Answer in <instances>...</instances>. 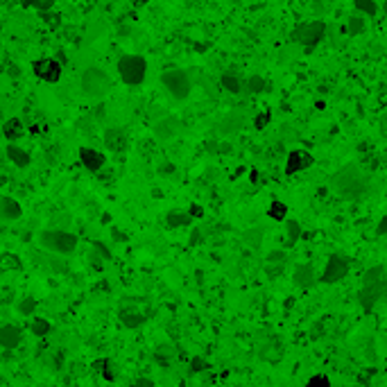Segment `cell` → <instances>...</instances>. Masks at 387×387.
I'll return each instance as SVG.
<instances>
[{
  "mask_svg": "<svg viewBox=\"0 0 387 387\" xmlns=\"http://www.w3.org/2000/svg\"><path fill=\"white\" fill-rule=\"evenodd\" d=\"M331 188L344 199H358L367 193V179L355 163H347L331 177Z\"/></svg>",
  "mask_w": 387,
  "mask_h": 387,
  "instance_id": "cell-1",
  "label": "cell"
},
{
  "mask_svg": "<svg viewBox=\"0 0 387 387\" xmlns=\"http://www.w3.org/2000/svg\"><path fill=\"white\" fill-rule=\"evenodd\" d=\"M77 236L70 231L61 229H46L39 233V245L50 254H59V256H68L77 249Z\"/></svg>",
  "mask_w": 387,
  "mask_h": 387,
  "instance_id": "cell-2",
  "label": "cell"
},
{
  "mask_svg": "<svg viewBox=\"0 0 387 387\" xmlns=\"http://www.w3.org/2000/svg\"><path fill=\"white\" fill-rule=\"evenodd\" d=\"M326 36V23L324 20H310V23H299L292 27L290 32V41H295L299 46L306 48V53H310L315 46H319Z\"/></svg>",
  "mask_w": 387,
  "mask_h": 387,
  "instance_id": "cell-3",
  "label": "cell"
},
{
  "mask_svg": "<svg viewBox=\"0 0 387 387\" xmlns=\"http://www.w3.org/2000/svg\"><path fill=\"white\" fill-rule=\"evenodd\" d=\"M79 86L88 98H105L106 93L111 91V77L106 75V70L98 68V66H88L79 77Z\"/></svg>",
  "mask_w": 387,
  "mask_h": 387,
  "instance_id": "cell-4",
  "label": "cell"
},
{
  "mask_svg": "<svg viewBox=\"0 0 387 387\" xmlns=\"http://www.w3.org/2000/svg\"><path fill=\"white\" fill-rule=\"evenodd\" d=\"M118 75L123 79V84L141 86L147 77V61L141 54H125L118 59Z\"/></svg>",
  "mask_w": 387,
  "mask_h": 387,
  "instance_id": "cell-5",
  "label": "cell"
},
{
  "mask_svg": "<svg viewBox=\"0 0 387 387\" xmlns=\"http://www.w3.org/2000/svg\"><path fill=\"white\" fill-rule=\"evenodd\" d=\"M161 84L168 91V95L175 100H186L193 91V79L191 75L181 68H170V70H163L161 75Z\"/></svg>",
  "mask_w": 387,
  "mask_h": 387,
  "instance_id": "cell-6",
  "label": "cell"
},
{
  "mask_svg": "<svg viewBox=\"0 0 387 387\" xmlns=\"http://www.w3.org/2000/svg\"><path fill=\"white\" fill-rule=\"evenodd\" d=\"M383 297H387V279H383L378 283H371V285H362L360 292H358V301H360L365 313H371Z\"/></svg>",
  "mask_w": 387,
  "mask_h": 387,
  "instance_id": "cell-7",
  "label": "cell"
},
{
  "mask_svg": "<svg viewBox=\"0 0 387 387\" xmlns=\"http://www.w3.org/2000/svg\"><path fill=\"white\" fill-rule=\"evenodd\" d=\"M349 269H351L349 258L340 256V254H333V256L326 261V267H324L319 281H322V283H337V281H342V279L349 274Z\"/></svg>",
  "mask_w": 387,
  "mask_h": 387,
  "instance_id": "cell-8",
  "label": "cell"
},
{
  "mask_svg": "<svg viewBox=\"0 0 387 387\" xmlns=\"http://www.w3.org/2000/svg\"><path fill=\"white\" fill-rule=\"evenodd\" d=\"M32 70L39 79H43V82H48V84H54V82H59L64 68H61L59 59H54V57H43V59L34 61Z\"/></svg>",
  "mask_w": 387,
  "mask_h": 387,
  "instance_id": "cell-9",
  "label": "cell"
},
{
  "mask_svg": "<svg viewBox=\"0 0 387 387\" xmlns=\"http://www.w3.org/2000/svg\"><path fill=\"white\" fill-rule=\"evenodd\" d=\"M313 163H315V157H313L310 152H306V150H292L288 154V158H285V175H288V177H292V175H297V172L308 170Z\"/></svg>",
  "mask_w": 387,
  "mask_h": 387,
  "instance_id": "cell-10",
  "label": "cell"
},
{
  "mask_svg": "<svg viewBox=\"0 0 387 387\" xmlns=\"http://www.w3.org/2000/svg\"><path fill=\"white\" fill-rule=\"evenodd\" d=\"M179 129H181V123H179L175 116H163L161 120H157L154 123V138L157 141H170V138H175L179 134Z\"/></svg>",
  "mask_w": 387,
  "mask_h": 387,
  "instance_id": "cell-11",
  "label": "cell"
},
{
  "mask_svg": "<svg viewBox=\"0 0 387 387\" xmlns=\"http://www.w3.org/2000/svg\"><path fill=\"white\" fill-rule=\"evenodd\" d=\"M79 161L88 172H100L106 163V157L93 147H79Z\"/></svg>",
  "mask_w": 387,
  "mask_h": 387,
  "instance_id": "cell-12",
  "label": "cell"
},
{
  "mask_svg": "<svg viewBox=\"0 0 387 387\" xmlns=\"http://www.w3.org/2000/svg\"><path fill=\"white\" fill-rule=\"evenodd\" d=\"M23 217V206L18 199H14L9 195H0V220L5 222H16Z\"/></svg>",
  "mask_w": 387,
  "mask_h": 387,
  "instance_id": "cell-13",
  "label": "cell"
},
{
  "mask_svg": "<svg viewBox=\"0 0 387 387\" xmlns=\"http://www.w3.org/2000/svg\"><path fill=\"white\" fill-rule=\"evenodd\" d=\"M105 145L109 152H116V154H120V152L127 150V131L120 129V127H109V129L105 131Z\"/></svg>",
  "mask_w": 387,
  "mask_h": 387,
  "instance_id": "cell-14",
  "label": "cell"
},
{
  "mask_svg": "<svg viewBox=\"0 0 387 387\" xmlns=\"http://www.w3.org/2000/svg\"><path fill=\"white\" fill-rule=\"evenodd\" d=\"M20 340H23V331L16 324H2L0 326V347L2 349L12 351L20 344Z\"/></svg>",
  "mask_w": 387,
  "mask_h": 387,
  "instance_id": "cell-15",
  "label": "cell"
},
{
  "mask_svg": "<svg viewBox=\"0 0 387 387\" xmlns=\"http://www.w3.org/2000/svg\"><path fill=\"white\" fill-rule=\"evenodd\" d=\"M295 283L299 285V288H303V290L313 288V285L317 283L315 267H313L310 263H301V265H297V269H295Z\"/></svg>",
  "mask_w": 387,
  "mask_h": 387,
  "instance_id": "cell-16",
  "label": "cell"
},
{
  "mask_svg": "<svg viewBox=\"0 0 387 387\" xmlns=\"http://www.w3.org/2000/svg\"><path fill=\"white\" fill-rule=\"evenodd\" d=\"M245 123H247V118H245L243 111H229L222 118L217 129H220V134H238L245 127Z\"/></svg>",
  "mask_w": 387,
  "mask_h": 387,
  "instance_id": "cell-17",
  "label": "cell"
},
{
  "mask_svg": "<svg viewBox=\"0 0 387 387\" xmlns=\"http://www.w3.org/2000/svg\"><path fill=\"white\" fill-rule=\"evenodd\" d=\"M118 319L123 322L125 328H138V326H143L145 324V315L136 308V306H125V308H120Z\"/></svg>",
  "mask_w": 387,
  "mask_h": 387,
  "instance_id": "cell-18",
  "label": "cell"
},
{
  "mask_svg": "<svg viewBox=\"0 0 387 387\" xmlns=\"http://www.w3.org/2000/svg\"><path fill=\"white\" fill-rule=\"evenodd\" d=\"M267 265H265V272H267L269 276H279L283 272V265H285V261H288V256H285V251L283 249H272L267 254Z\"/></svg>",
  "mask_w": 387,
  "mask_h": 387,
  "instance_id": "cell-19",
  "label": "cell"
},
{
  "mask_svg": "<svg viewBox=\"0 0 387 387\" xmlns=\"http://www.w3.org/2000/svg\"><path fill=\"white\" fill-rule=\"evenodd\" d=\"M220 84H222L224 91L233 93V95L245 93V79L240 77V75H236V72H224L222 77H220Z\"/></svg>",
  "mask_w": 387,
  "mask_h": 387,
  "instance_id": "cell-20",
  "label": "cell"
},
{
  "mask_svg": "<svg viewBox=\"0 0 387 387\" xmlns=\"http://www.w3.org/2000/svg\"><path fill=\"white\" fill-rule=\"evenodd\" d=\"M5 152H7V158H9V161H12L16 168H27V165H30V161H32V158H30V154H27L23 147H18L16 143H9Z\"/></svg>",
  "mask_w": 387,
  "mask_h": 387,
  "instance_id": "cell-21",
  "label": "cell"
},
{
  "mask_svg": "<svg viewBox=\"0 0 387 387\" xmlns=\"http://www.w3.org/2000/svg\"><path fill=\"white\" fill-rule=\"evenodd\" d=\"M165 224L170 227V229H181V227H191L193 224V217L188 211H170L168 215H165Z\"/></svg>",
  "mask_w": 387,
  "mask_h": 387,
  "instance_id": "cell-22",
  "label": "cell"
},
{
  "mask_svg": "<svg viewBox=\"0 0 387 387\" xmlns=\"http://www.w3.org/2000/svg\"><path fill=\"white\" fill-rule=\"evenodd\" d=\"M23 134H25V125H23V120L20 118H9L5 125H2V136H5L9 143L18 141Z\"/></svg>",
  "mask_w": 387,
  "mask_h": 387,
  "instance_id": "cell-23",
  "label": "cell"
},
{
  "mask_svg": "<svg viewBox=\"0 0 387 387\" xmlns=\"http://www.w3.org/2000/svg\"><path fill=\"white\" fill-rule=\"evenodd\" d=\"M344 30H347V34H351V36H360V34H365V30H367V18H365L362 14H353V16H349Z\"/></svg>",
  "mask_w": 387,
  "mask_h": 387,
  "instance_id": "cell-24",
  "label": "cell"
},
{
  "mask_svg": "<svg viewBox=\"0 0 387 387\" xmlns=\"http://www.w3.org/2000/svg\"><path fill=\"white\" fill-rule=\"evenodd\" d=\"M353 9L355 14H362V16H369V18L378 16V2L376 0H353Z\"/></svg>",
  "mask_w": 387,
  "mask_h": 387,
  "instance_id": "cell-25",
  "label": "cell"
},
{
  "mask_svg": "<svg viewBox=\"0 0 387 387\" xmlns=\"http://www.w3.org/2000/svg\"><path fill=\"white\" fill-rule=\"evenodd\" d=\"M265 86H267V82H265V77H261V75H249V77L245 79V93H249V95L263 93Z\"/></svg>",
  "mask_w": 387,
  "mask_h": 387,
  "instance_id": "cell-26",
  "label": "cell"
},
{
  "mask_svg": "<svg viewBox=\"0 0 387 387\" xmlns=\"http://www.w3.org/2000/svg\"><path fill=\"white\" fill-rule=\"evenodd\" d=\"M30 331H32L36 337H46V335L53 331V324L48 322L46 317H34L32 324H30Z\"/></svg>",
  "mask_w": 387,
  "mask_h": 387,
  "instance_id": "cell-27",
  "label": "cell"
},
{
  "mask_svg": "<svg viewBox=\"0 0 387 387\" xmlns=\"http://www.w3.org/2000/svg\"><path fill=\"white\" fill-rule=\"evenodd\" d=\"M383 279H385V267L383 265H374V267H369L362 274V285H371V283H378Z\"/></svg>",
  "mask_w": 387,
  "mask_h": 387,
  "instance_id": "cell-28",
  "label": "cell"
},
{
  "mask_svg": "<svg viewBox=\"0 0 387 387\" xmlns=\"http://www.w3.org/2000/svg\"><path fill=\"white\" fill-rule=\"evenodd\" d=\"M285 233H288V247H292V245H297V240L301 238V224L297 222V220H288L285 222Z\"/></svg>",
  "mask_w": 387,
  "mask_h": 387,
  "instance_id": "cell-29",
  "label": "cell"
},
{
  "mask_svg": "<svg viewBox=\"0 0 387 387\" xmlns=\"http://www.w3.org/2000/svg\"><path fill=\"white\" fill-rule=\"evenodd\" d=\"M16 310H18V315H23V317H32L34 310H36V299H34V297H23V299L16 303Z\"/></svg>",
  "mask_w": 387,
  "mask_h": 387,
  "instance_id": "cell-30",
  "label": "cell"
},
{
  "mask_svg": "<svg viewBox=\"0 0 387 387\" xmlns=\"http://www.w3.org/2000/svg\"><path fill=\"white\" fill-rule=\"evenodd\" d=\"M5 269H20V258L9 251H2L0 254V272H5Z\"/></svg>",
  "mask_w": 387,
  "mask_h": 387,
  "instance_id": "cell-31",
  "label": "cell"
},
{
  "mask_svg": "<svg viewBox=\"0 0 387 387\" xmlns=\"http://www.w3.org/2000/svg\"><path fill=\"white\" fill-rule=\"evenodd\" d=\"M267 215L272 217V220H276V222H283L285 215H288V206L283 202H272L267 209Z\"/></svg>",
  "mask_w": 387,
  "mask_h": 387,
  "instance_id": "cell-32",
  "label": "cell"
},
{
  "mask_svg": "<svg viewBox=\"0 0 387 387\" xmlns=\"http://www.w3.org/2000/svg\"><path fill=\"white\" fill-rule=\"evenodd\" d=\"M172 355H175V349H172L170 344H158L157 347V360L161 362V365H168Z\"/></svg>",
  "mask_w": 387,
  "mask_h": 387,
  "instance_id": "cell-33",
  "label": "cell"
},
{
  "mask_svg": "<svg viewBox=\"0 0 387 387\" xmlns=\"http://www.w3.org/2000/svg\"><path fill=\"white\" fill-rule=\"evenodd\" d=\"M243 240L249 247H258V243L263 240V229H249V231H245L243 233Z\"/></svg>",
  "mask_w": 387,
  "mask_h": 387,
  "instance_id": "cell-34",
  "label": "cell"
},
{
  "mask_svg": "<svg viewBox=\"0 0 387 387\" xmlns=\"http://www.w3.org/2000/svg\"><path fill=\"white\" fill-rule=\"evenodd\" d=\"M100 374H102V378H105V381H109V383H113L116 381V367H113V362L111 360H105L102 362V369H100Z\"/></svg>",
  "mask_w": 387,
  "mask_h": 387,
  "instance_id": "cell-35",
  "label": "cell"
},
{
  "mask_svg": "<svg viewBox=\"0 0 387 387\" xmlns=\"http://www.w3.org/2000/svg\"><path fill=\"white\" fill-rule=\"evenodd\" d=\"M269 120H272V113L269 111H263V113H258L256 118H254V129H265V127L269 125Z\"/></svg>",
  "mask_w": 387,
  "mask_h": 387,
  "instance_id": "cell-36",
  "label": "cell"
},
{
  "mask_svg": "<svg viewBox=\"0 0 387 387\" xmlns=\"http://www.w3.org/2000/svg\"><path fill=\"white\" fill-rule=\"evenodd\" d=\"M306 387H333V385H331V381H328V376L317 374V376H313V378L306 383Z\"/></svg>",
  "mask_w": 387,
  "mask_h": 387,
  "instance_id": "cell-37",
  "label": "cell"
},
{
  "mask_svg": "<svg viewBox=\"0 0 387 387\" xmlns=\"http://www.w3.org/2000/svg\"><path fill=\"white\" fill-rule=\"evenodd\" d=\"M206 369H209V362L204 360L202 355H195V358H191V371L199 374V371H206Z\"/></svg>",
  "mask_w": 387,
  "mask_h": 387,
  "instance_id": "cell-38",
  "label": "cell"
},
{
  "mask_svg": "<svg viewBox=\"0 0 387 387\" xmlns=\"http://www.w3.org/2000/svg\"><path fill=\"white\" fill-rule=\"evenodd\" d=\"M23 5L25 7H34V9H50L53 7V0H23Z\"/></svg>",
  "mask_w": 387,
  "mask_h": 387,
  "instance_id": "cell-39",
  "label": "cell"
},
{
  "mask_svg": "<svg viewBox=\"0 0 387 387\" xmlns=\"http://www.w3.org/2000/svg\"><path fill=\"white\" fill-rule=\"evenodd\" d=\"M93 249L98 251V254H100L102 258H105V261H109V258H111V251L106 249V247H105L102 243H100V240H95V243H93Z\"/></svg>",
  "mask_w": 387,
  "mask_h": 387,
  "instance_id": "cell-40",
  "label": "cell"
},
{
  "mask_svg": "<svg viewBox=\"0 0 387 387\" xmlns=\"http://www.w3.org/2000/svg\"><path fill=\"white\" fill-rule=\"evenodd\" d=\"M188 213H191L193 220H202L204 217V209L199 204H191V206H188Z\"/></svg>",
  "mask_w": 387,
  "mask_h": 387,
  "instance_id": "cell-41",
  "label": "cell"
},
{
  "mask_svg": "<svg viewBox=\"0 0 387 387\" xmlns=\"http://www.w3.org/2000/svg\"><path fill=\"white\" fill-rule=\"evenodd\" d=\"M88 258H91V263H93V267H95V269H102V267H105V263H102L105 258L100 256V254H98L95 249H93L91 254H88Z\"/></svg>",
  "mask_w": 387,
  "mask_h": 387,
  "instance_id": "cell-42",
  "label": "cell"
},
{
  "mask_svg": "<svg viewBox=\"0 0 387 387\" xmlns=\"http://www.w3.org/2000/svg\"><path fill=\"white\" fill-rule=\"evenodd\" d=\"M202 243H204V233H202L199 227H195L193 233H191V245H202Z\"/></svg>",
  "mask_w": 387,
  "mask_h": 387,
  "instance_id": "cell-43",
  "label": "cell"
},
{
  "mask_svg": "<svg viewBox=\"0 0 387 387\" xmlns=\"http://www.w3.org/2000/svg\"><path fill=\"white\" fill-rule=\"evenodd\" d=\"M131 387H154V381L147 378V376H143V378H136V381L131 383Z\"/></svg>",
  "mask_w": 387,
  "mask_h": 387,
  "instance_id": "cell-44",
  "label": "cell"
},
{
  "mask_svg": "<svg viewBox=\"0 0 387 387\" xmlns=\"http://www.w3.org/2000/svg\"><path fill=\"white\" fill-rule=\"evenodd\" d=\"M385 233H387V215L381 217V222L376 227V236H385Z\"/></svg>",
  "mask_w": 387,
  "mask_h": 387,
  "instance_id": "cell-45",
  "label": "cell"
},
{
  "mask_svg": "<svg viewBox=\"0 0 387 387\" xmlns=\"http://www.w3.org/2000/svg\"><path fill=\"white\" fill-rule=\"evenodd\" d=\"M249 181H251V184H258V181H261V175H258L256 168H254V170L249 172Z\"/></svg>",
  "mask_w": 387,
  "mask_h": 387,
  "instance_id": "cell-46",
  "label": "cell"
},
{
  "mask_svg": "<svg viewBox=\"0 0 387 387\" xmlns=\"http://www.w3.org/2000/svg\"><path fill=\"white\" fill-rule=\"evenodd\" d=\"M229 152H231L229 143H220V152H217V154H229Z\"/></svg>",
  "mask_w": 387,
  "mask_h": 387,
  "instance_id": "cell-47",
  "label": "cell"
},
{
  "mask_svg": "<svg viewBox=\"0 0 387 387\" xmlns=\"http://www.w3.org/2000/svg\"><path fill=\"white\" fill-rule=\"evenodd\" d=\"M315 109H317V111H324V109H326V102H324V100H317V102H315Z\"/></svg>",
  "mask_w": 387,
  "mask_h": 387,
  "instance_id": "cell-48",
  "label": "cell"
},
{
  "mask_svg": "<svg viewBox=\"0 0 387 387\" xmlns=\"http://www.w3.org/2000/svg\"><path fill=\"white\" fill-rule=\"evenodd\" d=\"M172 170H175V165H172V163H170V165H163V168H161V172H163V175H170Z\"/></svg>",
  "mask_w": 387,
  "mask_h": 387,
  "instance_id": "cell-49",
  "label": "cell"
},
{
  "mask_svg": "<svg viewBox=\"0 0 387 387\" xmlns=\"http://www.w3.org/2000/svg\"><path fill=\"white\" fill-rule=\"evenodd\" d=\"M150 0H134V7H143V5H147Z\"/></svg>",
  "mask_w": 387,
  "mask_h": 387,
  "instance_id": "cell-50",
  "label": "cell"
},
{
  "mask_svg": "<svg viewBox=\"0 0 387 387\" xmlns=\"http://www.w3.org/2000/svg\"><path fill=\"white\" fill-rule=\"evenodd\" d=\"M5 184H7V177H5V175H0V188H2Z\"/></svg>",
  "mask_w": 387,
  "mask_h": 387,
  "instance_id": "cell-51",
  "label": "cell"
},
{
  "mask_svg": "<svg viewBox=\"0 0 387 387\" xmlns=\"http://www.w3.org/2000/svg\"><path fill=\"white\" fill-rule=\"evenodd\" d=\"M383 9H385V14H387V2H385V5H383Z\"/></svg>",
  "mask_w": 387,
  "mask_h": 387,
  "instance_id": "cell-52",
  "label": "cell"
}]
</instances>
